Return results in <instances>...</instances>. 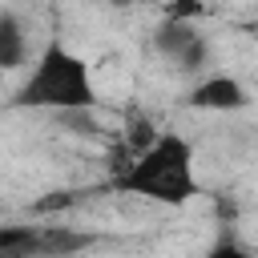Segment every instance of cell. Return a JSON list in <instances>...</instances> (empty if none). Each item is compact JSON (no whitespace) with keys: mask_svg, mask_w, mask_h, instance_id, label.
<instances>
[{"mask_svg":"<svg viewBox=\"0 0 258 258\" xmlns=\"http://www.w3.org/2000/svg\"><path fill=\"white\" fill-rule=\"evenodd\" d=\"M24 56H28L24 20H20L12 8H4V12H0V64H4L8 73H16V69L24 64Z\"/></svg>","mask_w":258,"mask_h":258,"instance_id":"cell-6","label":"cell"},{"mask_svg":"<svg viewBox=\"0 0 258 258\" xmlns=\"http://www.w3.org/2000/svg\"><path fill=\"white\" fill-rule=\"evenodd\" d=\"M157 52L177 60L181 69H202L210 60V44L194 28V20H165V28H157Z\"/></svg>","mask_w":258,"mask_h":258,"instance_id":"cell-4","label":"cell"},{"mask_svg":"<svg viewBox=\"0 0 258 258\" xmlns=\"http://www.w3.org/2000/svg\"><path fill=\"white\" fill-rule=\"evenodd\" d=\"M81 198H85L81 189H56V194H48V198L32 202V214H36V218H44V214H60V210H73Z\"/></svg>","mask_w":258,"mask_h":258,"instance_id":"cell-7","label":"cell"},{"mask_svg":"<svg viewBox=\"0 0 258 258\" xmlns=\"http://www.w3.org/2000/svg\"><path fill=\"white\" fill-rule=\"evenodd\" d=\"M12 109H48V113H93L97 109V85L93 69L81 52H73L64 40H48L36 52V64L20 81Z\"/></svg>","mask_w":258,"mask_h":258,"instance_id":"cell-1","label":"cell"},{"mask_svg":"<svg viewBox=\"0 0 258 258\" xmlns=\"http://www.w3.org/2000/svg\"><path fill=\"white\" fill-rule=\"evenodd\" d=\"M113 4H117V8H125V4H141V0H113Z\"/></svg>","mask_w":258,"mask_h":258,"instance_id":"cell-10","label":"cell"},{"mask_svg":"<svg viewBox=\"0 0 258 258\" xmlns=\"http://www.w3.org/2000/svg\"><path fill=\"white\" fill-rule=\"evenodd\" d=\"M210 258H250V254H246V250H238V246H218Z\"/></svg>","mask_w":258,"mask_h":258,"instance_id":"cell-9","label":"cell"},{"mask_svg":"<svg viewBox=\"0 0 258 258\" xmlns=\"http://www.w3.org/2000/svg\"><path fill=\"white\" fill-rule=\"evenodd\" d=\"M198 12H202V0H177V4H169L165 16H169V20H194Z\"/></svg>","mask_w":258,"mask_h":258,"instance_id":"cell-8","label":"cell"},{"mask_svg":"<svg viewBox=\"0 0 258 258\" xmlns=\"http://www.w3.org/2000/svg\"><path fill=\"white\" fill-rule=\"evenodd\" d=\"M101 234L77 230V226H36V250L32 258H77L89 246H97Z\"/></svg>","mask_w":258,"mask_h":258,"instance_id":"cell-5","label":"cell"},{"mask_svg":"<svg viewBox=\"0 0 258 258\" xmlns=\"http://www.w3.org/2000/svg\"><path fill=\"white\" fill-rule=\"evenodd\" d=\"M185 101L189 109H202V113H238L250 105V89L230 73H210L189 89Z\"/></svg>","mask_w":258,"mask_h":258,"instance_id":"cell-3","label":"cell"},{"mask_svg":"<svg viewBox=\"0 0 258 258\" xmlns=\"http://www.w3.org/2000/svg\"><path fill=\"white\" fill-rule=\"evenodd\" d=\"M121 194L149 198L161 206H185L198 198V173H194V145L181 133H157L145 149L133 153V161L117 177Z\"/></svg>","mask_w":258,"mask_h":258,"instance_id":"cell-2","label":"cell"},{"mask_svg":"<svg viewBox=\"0 0 258 258\" xmlns=\"http://www.w3.org/2000/svg\"><path fill=\"white\" fill-rule=\"evenodd\" d=\"M254 36H258V24H254Z\"/></svg>","mask_w":258,"mask_h":258,"instance_id":"cell-11","label":"cell"}]
</instances>
